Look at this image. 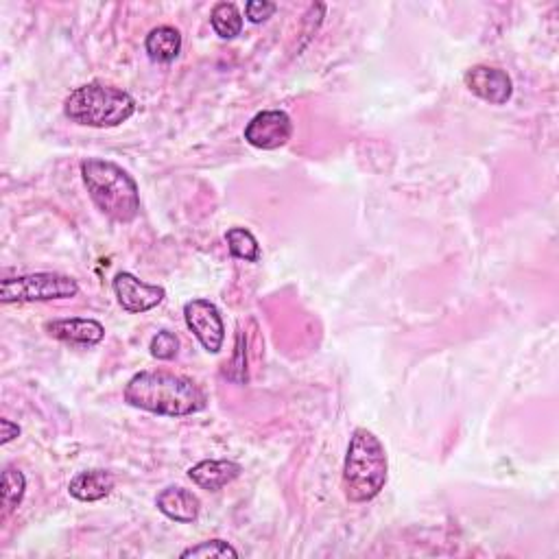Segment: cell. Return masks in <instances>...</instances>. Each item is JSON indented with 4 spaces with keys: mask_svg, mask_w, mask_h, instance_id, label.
Segmentation results:
<instances>
[{
    "mask_svg": "<svg viewBox=\"0 0 559 559\" xmlns=\"http://www.w3.org/2000/svg\"><path fill=\"white\" fill-rule=\"evenodd\" d=\"M112 490H114V477L107 470L79 472L68 485L70 496H75L77 501H83V503L101 501V498L110 496Z\"/></svg>",
    "mask_w": 559,
    "mask_h": 559,
    "instance_id": "obj_13",
    "label": "cell"
},
{
    "mask_svg": "<svg viewBox=\"0 0 559 559\" xmlns=\"http://www.w3.org/2000/svg\"><path fill=\"white\" fill-rule=\"evenodd\" d=\"M241 466L236 461L228 459H206L199 461L197 466L188 470V477L197 483L201 490L219 492L225 485H230L234 479H239Z\"/></svg>",
    "mask_w": 559,
    "mask_h": 559,
    "instance_id": "obj_11",
    "label": "cell"
},
{
    "mask_svg": "<svg viewBox=\"0 0 559 559\" xmlns=\"http://www.w3.org/2000/svg\"><path fill=\"white\" fill-rule=\"evenodd\" d=\"M125 402L136 409L184 418L206 407V396L193 380L171 372H140L125 387Z\"/></svg>",
    "mask_w": 559,
    "mask_h": 559,
    "instance_id": "obj_1",
    "label": "cell"
},
{
    "mask_svg": "<svg viewBox=\"0 0 559 559\" xmlns=\"http://www.w3.org/2000/svg\"><path fill=\"white\" fill-rule=\"evenodd\" d=\"M184 319L188 330L210 354H217L225 341V326L219 308L210 300H190L184 306Z\"/></svg>",
    "mask_w": 559,
    "mask_h": 559,
    "instance_id": "obj_6",
    "label": "cell"
},
{
    "mask_svg": "<svg viewBox=\"0 0 559 559\" xmlns=\"http://www.w3.org/2000/svg\"><path fill=\"white\" fill-rule=\"evenodd\" d=\"M293 136V123L287 112L269 110L256 114L245 127V140L256 149L273 151L287 145Z\"/></svg>",
    "mask_w": 559,
    "mask_h": 559,
    "instance_id": "obj_7",
    "label": "cell"
},
{
    "mask_svg": "<svg viewBox=\"0 0 559 559\" xmlns=\"http://www.w3.org/2000/svg\"><path fill=\"white\" fill-rule=\"evenodd\" d=\"M156 505L166 518L175 522H195L199 518V498L184 487H166L156 498Z\"/></svg>",
    "mask_w": 559,
    "mask_h": 559,
    "instance_id": "obj_12",
    "label": "cell"
},
{
    "mask_svg": "<svg viewBox=\"0 0 559 559\" xmlns=\"http://www.w3.org/2000/svg\"><path fill=\"white\" fill-rule=\"evenodd\" d=\"M114 293L118 297V304L123 306L127 313H147L151 308H156L164 300V289L156 284H147L138 280L134 273L121 271L114 278Z\"/></svg>",
    "mask_w": 559,
    "mask_h": 559,
    "instance_id": "obj_8",
    "label": "cell"
},
{
    "mask_svg": "<svg viewBox=\"0 0 559 559\" xmlns=\"http://www.w3.org/2000/svg\"><path fill=\"white\" fill-rule=\"evenodd\" d=\"M463 81L472 94L492 105H505L514 94V83L501 68L472 66Z\"/></svg>",
    "mask_w": 559,
    "mask_h": 559,
    "instance_id": "obj_9",
    "label": "cell"
},
{
    "mask_svg": "<svg viewBox=\"0 0 559 559\" xmlns=\"http://www.w3.org/2000/svg\"><path fill=\"white\" fill-rule=\"evenodd\" d=\"M387 483V453L380 439L356 428L350 439L346 466H343V490L348 501L367 503L380 494Z\"/></svg>",
    "mask_w": 559,
    "mask_h": 559,
    "instance_id": "obj_3",
    "label": "cell"
},
{
    "mask_svg": "<svg viewBox=\"0 0 559 559\" xmlns=\"http://www.w3.org/2000/svg\"><path fill=\"white\" fill-rule=\"evenodd\" d=\"M182 557H239V551L223 540H208L199 542L197 546H190L182 553Z\"/></svg>",
    "mask_w": 559,
    "mask_h": 559,
    "instance_id": "obj_18",
    "label": "cell"
},
{
    "mask_svg": "<svg viewBox=\"0 0 559 559\" xmlns=\"http://www.w3.org/2000/svg\"><path fill=\"white\" fill-rule=\"evenodd\" d=\"M210 22L212 29L217 31V35L223 40H232L243 31V16L234 3H219L212 9Z\"/></svg>",
    "mask_w": 559,
    "mask_h": 559,
    "instance_id": "obj_15",
    "label": "cell"
},
{
    "mask_svg": "<svg viewBox=\"0 0 559 559\" xmlns=\"http://www.w3.org/2000/svg\"><path fill=\"white\" fill-rule=\"evenodd\" d=\"M151 354L160 361H173L175 356L180 354V339L169 330L158 332V335L151 339Z\"/></svg>",
    "mask_w": 559,
    "mask_h": 559,
    "instance_id": "obj_19",
    "label": "cell"
},
{
    "mask_svg": "<svg viewBox=\"0 0 559 559\" xmlns=\"http://www.w3.org/2000/svg\"><path fill=\"white\" fill-rule=\"evenodd\" d=\"M145 49L153 62L171 64L182 51V33L175 27H158L147 35Z\"/></svg>",
    "mask_w": 559,
    "mask_h": 559,
    "instance_id": "obj_14",
    "label": "cell"
},
{
    "mask_svg": "<svg viewBox=\"0 0 559 559\" xmlns=\"http://www.w3.org/2000/svg\"><path fill=\"white\" fill-rule=\"evenodd\" d=\"M0 428H3V433H0V444H9L11 439H16L20 435V426L11 420H0Z\"/></svg>",
    "mask_w": 559,
    "mask_h": 559,
    "instance_id": "obj_21",
    "label": "cell"
},
{
    "mask_svg": "<svg viewBox=\"0 0 559 559\" xmlns=\"http://www.w3.org/2000/svg\"><path fill=\"white\" fill-rule=\"evenodd\" d=\"M83 184L107 219L116 223H129L140 212V193L134 177L121 166L99 158H88L81 162Z\"/></svg>",
    "mask_w": 559,
    "mask_h": 559,
    "instance_id": "obj_2",
    "label": "cell"
},
{
    "mask_svg": "<svg viewBox=\"0 0 559 559\" xmlns=\"http://www.w3.org/2000/svg\"><path fill=\"white\" fill-rule=\"evenodd\" d=\"M77 293V280L62 276V273H29V276L20 278H5L0 284V302L3 304L68 300Z\"/></svg>",
    "mask_w": 559,
    "mask_h": 559,
    "instance_id": "obj_5",
    "label": "cell"
},
{
    "mask_svg": "<svg viewBox=\"0 0 559 559\" xmlns=\"http://www.w3.org/2000/svg\"><path fill=\"white\" fill-rule=\"evenodd\" d=\"M276 9H278L276 3H267V0H252V3L245 5V14L249 20L254 22V25H260V22H265L276 14Z\"/></svg>",
    "mask_w": 559,
    "mask_h": 559,
    "instance_id": "obj_20",
    "label": "cell"
},
{
    "mask_svg": "<svg viewBox=\"0 0 559 559\" xmlns=\"http://www.w3.org/2000/svg\"><path fill=\"white\" fill-rule=\"evenodd\" d=\"M46 332L53 339L64 343H73V346H97L105 337V328L94 319H55L51 324H46Z\"/></svg>",
    "mask_w": 559,
    "mask_h": 559,
    "instance_id": "obj_10",
    "label": "cell"
},
{
    "mask_svg": "<svg viewBox=\"0 0 559 559\" xmlns=\"http://www.w3.org/2000/svg\"><path fill=\"white\" fill-rule=\"evenodd\" d=\"M225 241H228L230 254L234 258L245 260V263H258L260 256H263L256 236L245 228H230L228 234H225Z\"/></svg>",
    "mask_w": 559,
    "mask_h": 559,
    "instance_id": "obj_16",
    "label": "cell"
},
{
    "mask_svg": "<svg viewBox=\"0 0 559 559\" xmlns=\"http://www.w3.org/2000/svg\"><path fill=\"white\" fill-rule=\"evenodd\" d=\"M136 101L121 88L92 81L73 90L64 101V114L86 127H118L134 116Z\"/></svg>",
    "mask_w": 559,
    "mask_h": 559,
    "instance_id": "obj_4",
    "label": "cell"
},
{
    "mask_svg": "<svg viewBox=\"0 0 559 559\" xmlns=\"http://www.w3.org/2000/svg\"><path fill=\"white\" fill-rule=\"evenodd\" d=\"M25 490H27L25 474H22L16 468H7L3 472V507H5V514H11V511H14L20 505L22 496H25Z\"/></svg>",
    "mask_w": 559,
    "mask_h": 559,
    "instance_id": "obj_17",
    "label": "cell"
}]
</instances>
